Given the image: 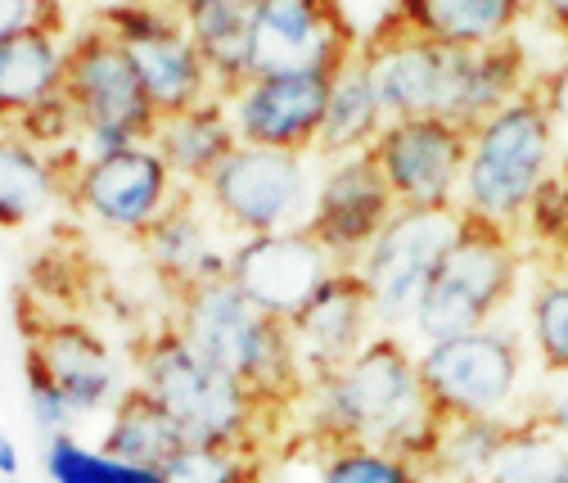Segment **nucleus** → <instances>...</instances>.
Here are the masks:
<instances>
[{
	"label": "nucleus",
	"mask_w": 568,
	"mask_h": 483,
	"mask_svg": "<svg viewBox=\"0 0 568 483\" xmlns=\"http://www.w3.org/2000/svg\"><path fill=\"white\" fill-rule=\"evenodd\" d=\"M176 14L199 46L212 87L226 100L235 87L253 78L248 50H253V0H176Z\"/></svg>",
	"instance_id": "5701e85b"
},
{
	"label": "nucleus",
	"mask_w": 568,
	"mask_h": 483,
	"mask_svg": "<svg viewBox=\"0 0 568 483\" xmlns=\"http://www.w3.org/2000/svg\"><path fill=\"white\" fill-rule=\"evenodd\" d=\"M212 213L203 190H181L172 199V209L140 235V249H145V258L154 262V271L163 275V281L176 290L185 285H203V281H222V275H231V249H217L212 244Z\"/></svg>",
	"instance_id": "a211bd4d"
},
{
	"label": "nucleus",
	"mask_w": 568,
	"mask_h": 483,
	"mask_svg": "<svg viewBox=\"0 0 568 483\" xmlns=\"http://www.w3.org/2000/svg\"><path fill=\"white\" fill-rule=\"evenodd\" d=\"M181 447H185V434L172 421V411L145 384L122 389V398L113 402V421H109V434H104L100 452H109L126 465L163 470Z\"/></svg>",
	"instance_id": "a878e982"
},
{
	"label": "nucleus",
	"mask_w": 568,
	"mask_h": 483,
	"mask_svg": "<svg viewBox=\"0 0 568 483\" xmlns=\"http://www.w3.org/2000/svg\"><path fill=\"white\" fill-rule=\"evenodd\" d=\"M460 231V209H397L375 244L357 258V275L371 290L375 321L384 330L410 325L419 299L438 275L452 240Z\"/></svg>",
	"instance_id": "9d476101"
},
{
	"label": "nucleus",
	"mask_w": 568,
	"mask_h": 483,
	"mask_svg": "<svg viewBox=\"0 0 568 483\" xmlns=\"http://www.w3.org/2000/svg\"><path fill=\"white\" fill-rule=\"evenodd\" d=\"M510 416H487V421H447L434 461L424 465L429 479L443 483H487V470L510 434Z\"/></svg>",
	"instance_id": "cd10ccee"
},
{
	"label": "nucleus",
	"mask_w": 568,
	"mask_h": 483,
	"mask_svg": "<svg viewBox=\"0 0 568 483\" xmlns=\"http://www.w3.org/2000/svg\"><path fill=\"white\" fill-rule=\"evenodd\" d=\"M532 14H537L550 32L568 37V0H532Z\"/></svg>",
	"instance_id": "4c0bfd02"
},
{
	"label": "nucleus",
	"mask_w": 568,
	"mask_h": 483,
	"mask_svg": "<svg viewBox=\"0 0 568 483\" xmlns=\"http://www.w3.org/2000/svg\"><path fill=\"white\" fill-rule=\"evenodd\" d=\"M519 271H524L519 235L460 213V231L429 290H424L410 330L424 343H438V339L496 325V316L510 308L519 290Z\"/></svg>",
	"instance_id": "423d86ee"
},
{
	"label": "nucleus",
	"mask_w": 568,
	"mask_h": 483,
	"mask_svg": "<svg viewBox=\"0 0 568 483\" xmlns=\"http://www.w3.org/2000/svg\"><path fill=\"white\" fill-rule=\"evenodd\" d=\"M564 159V131L550 118L537 82L469 131V163L460 181V213L510 235L524 231L528 203Z\"/></svg>",
	"instance_id": "20e7f679"
},
{
	"label": "nucleus",
	"mask_w": 568,
	"mask_h": 483,
	"mask_svg": "<svg viewBox=\"0 0 568 483\" xmlns=\"http://www.w3.org/2000/svg\"><path fill=\"white\" fill-rule=\"evenodd\" d=\"M537 416H541V421H546V425L568 443V389H559V393L537 411Z\"/></svg>",
	"instance_id": "58836bf2"
},
{
	"label": "nucleus",
	"mask_w": 568,
	"mask_h": 483,
	"mask_svg": "<svg viewBox=\"0 0 568 483\" xmlns=\"http://www.w3.org/2000/svg\"><path fill=\"white\" fill-rule=\"evenodd\" d=\"M325 163L316 154L240 145L217 172L203 181L207 209L235 235L303 231L316 209Z\"/></svg>",
	"instance_id": "6e6552de"
},
{
	"label": "nucleus",
	"mask_w": 568,
	"mask_h": 483,
	"mask_svg": "<svg viewBox=\"0 0 568 483\" xmlns=\"http://www.w3.org/2000/svg\"><path fill=\"white\" fill-rule=\"evenodd\" d=\"M126 50H131V63H135L140 82H145L159 118L194 109V104L217 95L207 63H203L199 46L190 41L185 23H172V28L154 32V37H145V41H131Z\"/></svg>",
	"instance_id": "4be33fe9"
},
{
	"label": "nucleus",
	"mask_w": 568,
	"mask_h": 483,
	"mask_svg": "<svg viewBox=\"0 0 568 483\" xmlns=\"http://www.w3.org/2000/svg\"><path fill=\"white\" fill-rule=\"evenodd\" d=\"M371 154L397 209H460L469 127L452 118H388Z\"/></svg>",
	"instance_id": "9b49d317"
},
{
	"label": "nucleus",
	"mask_w": 568,
	"mask_h": 483,
	"mask_svg": "<svg viewBox=\"0 0 568 483\" xmlns=\"http://www.w3.org/2000/svg\"><path fill=\"white\" fill-rule=\"evenodd\" d=\"M528 334L546 375H568V271H550L532 285Z\"/></svg>",
	"instance_id": "c756f323"
},
{
	"label": "nucleus",
	"mask_w": 568,
	"mask_h": 483,
	"mask_svg": "<svg viewBox=\"0 0 568 483\" xmlns=\"http://www.w3.org/2000/svg\"><path fill=\"white\" fill-rule=\"evenodd\" d=\"M375 325H379L375 303H371V290L357 275V266H338L329 281L290 316L294 353H298V366H303L307 384L347 366L375 339Z\"/></svg>",
	"instance_id": "f3484780"
},
{
	"label": "nucleus",
	"mask_w": 568,
	"mask_h": 483,
	"mask_svg": "<svg viewBox=\"0 0 568 483\" xmlns=\"http://www.w3.org/2000/svg\"><path fill=\"white\" fill-rule=\"evenodd\" d=\"M519 235L537 240V244L550 249V253H564V249H568V168H564V163H559V168L541 181V190L532 194Z\"/></svg>",
	"instance_id": "72a5a7b5"
},
{
	"label": "nucleus",
	"mask_w": 568,
	"mask_h": 483,
	"mask_svg": "<svg viewBox=\"0 0 568 483\" xmlns=\"http://www.w3.org/2000/svg\"><path fill=\"white\" fill-rule=\"evenodd\" d=\"M185 185L176 172L163 163V154L145 141L104 159H82L73 181H68V199L78 203L87 218L118 235H145Z\"/></svg>",
	"instance_id": "ddd939ff"
},
{
	"label": "nucleus",
	"mask_w": 568,
	"mask_h": 483,
	"mask_svg": "<svg viewBox=\"0 0 568 483\" xmlns=\"http://www.w3.org/2000/svg\"><path fill=\"white\" fill-rule=\"evenodd\" d=\"M307 406V434L316 447L375 443L419 470L434 461L447 421L429 406L419 362L406 343L384 330L366 349L325 380H312L298 398Z\"/></svg>",
	"instance_id": "f03ea898"
},
{
	"label": "nucleus",
	"mask_w": 568,
	"mask_h": 483,
	"mask_svg": "<svg viewBox=\"0 0 568 483\" xmlns=\"http://www.w3.org/2000/svg\"><path fill=\"white\" fill-rule=\"evenodd\" d=\"M532 14V0H397L393 19L447 46L510 41Z\"/></svg>",
	"instance_id": "b1692460"
},
{
	"label": "nucleus",
	"mask_w": 568,
	"mask_h": 483,
	"mask_svg": "<svg viewBox=\"0 0 568 483\" xmlns=\"http://www.w3.org/2000/svg\"><path fill=\"white\" fill-rule=\"evenodd\" d=\"M357 46L343 0H253V78L338 73Z\"/></svg>",
	"instance_id": "f8f14e48"
},
{
	"label": "nucleus",
	"mask_w": 568,
	"mask_h": 483,
	"mask_svg": "<svg viewBox=\"0 0 568 483\" xmlns=\"http://www.w3.org/2000/svg\"><path fill=\"white\" fill-rule=\"evenodd\" d=\"M393 213H397V199H393L375 154L362 150V154L325 163L307 231L329 249V258L338 266H357V258L375 244V235L388 227Z\"/></svg>",
	"instance_id": "4468645a"
},
{
	"label": "nucleus",
	"mask_w": 568,
	"mask_h": 483,
	"mask_svg": "<svg viewBox=\"0 0 568 483\" xmlns=\"http://www.w3.org/2000/svg\"><path fill=\"white\" fill-rule=\"evenodd\" d=\"M10 483H19V479H10Z\"/></svg>",
	"instance_id": "79ce46f5"
},
{
	"label": "nucleus",
	"mask_w": 568,
	"mask_h": 483,
	"mask_svg": "<svg viewBox=\"0 0 568 483\" xmlns=\"http://www.w3.org/2000/svg\"><path fill=\"white\" fill-rule=\"evenodd\" d=\"M28 349L50 366L54 384L63 389V398L73 402L78 416L118 402V362L109 353V343L82 325V321H45L28 330Z\"/></svg>",
	"instance_id": "6ab92c4d"
},
{
	"label": "nucleus",
	"mask_w": 568,
	"mask_h": 483,
	"mask_svg": "<svg viewBox=\"0 0 568 483\" xmlns=\"http://www.w3.org/2000/svg\"><path fill=\"white\" fill-rule=\"evenodd\" d=\"M172 325L203 362L235 375L271 411L307 393V375L294 353L290 321L262 312L231 275L176 290Z\"/></svg>",
	"instance_id": "7ed1b4c3"
},
{
	"label": "nucleus",
	"mask_w": 568,
	"mask_h": 483,
	"mask_svg": "<svg viewBox=\"0 0 568 483\" xmlns=\"http://www.w3.org/2000/svg\"><path fill=\"white\" fill-rule=\"evenodd\" d=\"M419 380L443 421L506 416L524 384V339L506 325H483L456 339L424 343Z\"/></svg>",
	"instance_id": "1a4fd4ad"
},
{
	"label": "nucleus",
	"mask_w": 568,
	"mask_h": 483,
	"mask_svg": "<svg viewBox=\"0 0 568 483\" xmlns=\"http://www.w3.org/2000/svg\"><path fill=\"white\" fill-rule=\"evenodd\" d=\"M150 145L163 154V163L176 172L181 185L203 190V181L240 150V135H235V122H231L226 100L212 95V100H203L194 109H181V113L159 118Z\"/></svg>",
	"instance_id": "aec40b11"
},
{
	"label": "nucleus",
	"mask_w": 568,
	"mask_h": 483,
	"mask_svg": "<svg viewBox=\"0 0 568 483\" xmlns=\"http://www.w3.org/2000/svg\"><path fill=\"white\" fill-rule=\"evenodd\" d=\"M564 452H568V443L532 411V416L510 425L501 452H496V461L487 470V483H550Z\"/></svg>",
	"instance_id": "c85d7f7f"
},
{
	"label": "nucleus",
	"mask_w": 568,
	"mask_h": 483,
	"mask_svg": "<svg viewBox=\"0 0 568 483\" xmlns=\"http://www.w3.org/2000/svg\"><path fill=\"white\" fill-rule=\"evenodd\" d=\"M550 483H568V452H564V461H559V470H555V479Z\"/></svg>",
	"instance_id": "a19ab883"
},
{
	"label": "nucleus",
	"mask_w": 568,
	"mask_h": 483,
	"mask_svg": "<svg viewBox=\"0 0 568 483\" xmlns=\"http://www.w3.org/2000/svg\"><path fill=\"white\" fill-rule=\"evenodd\" d=\"M159 474L168 483H262V456L244 447L185 443Z\"/></svg>",
	"instance_id": "473e14b6"
},
{
	"label": "nucleus",
	"mask_w": 568,
	"mask_h": 483,
	"mask_svg": "<svg viewBox=\"0 0 568 483\" xmlns=\"http://www.w3.org/2000/svg\"><path fill=\"white\" fill-rule=\"evenodd\" d=\"M63 190V172L45 150L19 131H0V231L37 222Z\"/></svg>",
	"instance_id": "bb28decb"
},
{
	"label": "nucleus",
	"mask_w": 568,
	"mask_h": 483,
	"mask_svg": "<svg viewBox=\"0 0 568 483\" xmlns=\"http://www.w3.org/2000/svg\"><path fill=\"white\" fill-rule=\"evenodd\" d=\"M45 474H50V483H168L159 470L126 465L109 452H91L73 434H50Z\"/></svg>",
	"instance_id": "7c9ffc66"
},
{
	"label": "nucleus",
	"mask_w": 568,
	"mask_h": 483,
	"mask_svg": "<svg viewBox=\"0 0 568 483\" xmlns=\"http://www.w3.org/2000/svg\"><path fill=\"white\" fill-rule=\"evenodd\" d=\"M0 479H19V443L10 434H0Z\"/></svg>",
	"instance_id": "ea45409f"
},
{
	"label": "nucleus",
	"mask_w": 568,
	"mask_h": 483,
	"mask_svg": "<svg viewBox=\"0 0 568 483\" xmlns=\"http://www.w3.org/2000/svg\"><path fill=\"white\" fill-rule=\"evenodd\" d=\"M357 50L388 118H452L474 131L537 82L519 37L496 46H447L388 14Z\"/></svg>",
	"instance_id": "f257e3e1"
},
{
	"label": "nucleus",
	"mask_w": 568,
	"mask_h": 483,
	"mask_svg": "<svg viewBox=\"0 0 568 483\" xmlns=\"http://www.w3.org/2000/svg\"><path fill=\"white\" fill-rule=\"evenodd\" d=\"M63 100L73 104L82 122V135H78L82 159H104V154L154 141L159 109L135 73L131 50L118 37H109L100 23L68 41Z\"/></svg>",
	"instance_id": "0eeeda50"
},
{
	"label": "nucleus",
	"mask_w": 568,
	"mask_h": 483,
	"mask_svg": "<svg viewBox=\"0 0 568 483\" xmlns=\"http://www.w3.org/2000/svg\"><path fill=\"white\" fill-rule=\"evenodd\" d=\"M63 54L68 46L54 23L0 37V122L19 127L32 109L63 91Z\"/></svg>",
	"instance_id": "412c9836"
},
{
	"label": "nucleus",
	"mask_w": 568,
	"mask_h": 483,
	"mask_svg": "<svg viewBox=\"0 0 568 483\" xmlns=\"http://www.w3.org/2000/svg\"><path fill=\"white\" fill-rule=\"evenodd\" d=\"M384 127H388V113H384L379 91L371 82V68H366V59L357 50L329 78V100H325L316 159L334 163V159H347V154H362V150H371L379 141Z\"/></svg>",
	"instance_id": "393cba45"
},
{
	"label": "nucleus",
	"mask_w": 568,
	"mask_h": 483,
	"mask_svg": "<svg viewBox=\"0 0 568 483\" xmlns=\"http://www.w3.org/2000/svg\"><path fill=\"white\" fill-rule=\"evenodd\" d=\"M321 483H429V474L375 443H334L321 447Z\"/></svg>",
	"instance_id": "2f4dec72"
},
{
	"label": "nucleus",
	"mask_w": 568,
	"mask_h": 483,
	"mask_svg": "<svg viewBox=\"0 0 568 483\" xmlns=\"http://www.w3.org/2000/svg\"><path fill=\"white\" fill-rule=\"evenodd\" d=\"M50 10H54V0H0V37H14L37 23H54Z\"/></svg>",
	"instance_id": "e433bc0d"
},
{
	"label": "nucleus",
	"mask_w": 568,
	"mask_h": 483,
	"mask_svg": "<svg viewBox=\"0 0 568 483\" xmlns=\"http://www.w3.org/2000/svg\"><path fill=\"white\" fill-rule=\"evenodd\" d=\"M135 366L140 384L172 411L185 443L257 452V425L271 406L257 402L235 375L203 362L176 325H163L140 343Z\"/></svg>",
	"instance_id": "39448f33"
},
{
	"label": "nucleus",
	"mask_w": 568,
	"mask_h": 483,
	"mask_svg": "<svg viewBox=\"0 0 568 483\" xmlns=\"http://www.w3.org/2000/svg\"><path fill=\"white\" fill-rule=\"evenodd\" d=\"M329 78L334 73H275V78H248L244 87H235L226 95V109H231L240 145L316 154Z\"/></svg>",
	"instance_id": "dca6fc26"
},
{
	"label": "nucleus",
	"mask_w": 568,
	"mask_h": 483,
	"mask_svg": "<svg viewBox=\"0 0 568 483\" xmlns=\"http://www.w3.org/2000/svg\"><path fill=\"white\" fill-rule=\"evenodd\" d=\"M537 91H541L550 118L559 122V131L568 135V54L559 63H550L546 73H537Z\"/></svg>",
	"instance_id": "c9c22d12"
},
{
	"label": "nucleus",
	"mask_w": 568,
	"mask_h": 483,
	"mask_svg": "<svg viewBox=\"0 0 568 483\" xmlns=\"http://www.w3.org/2000/svg\"><path fill=\"white\" fill-rule=\"evenodd\" d=\"M338 262L329 249L303 231H271V235H240L231 244V281L271 316L290 321L329 275Z\"/></svg>",
	"instance_id": "2eb2a0df"
},
{
	"label": "nucleus",
	"mask_w": 568,
	"mask_h": 483,
	"mask_svg": "<svg viewBox=\"0 0 568 483\" xmlns=\"http://www.w3.org/2000/svg\"><path fill=\"white\" fill-rule=\"evenodd\" d=\"M23 380H28V402H32V421L45 430V434H68V425L78 421L73 402L63 398V389L54 384L50 366L28 349L23 353Z\"/></svg>",
	"instance_id": "f704fd0d"
}]
</instances>
